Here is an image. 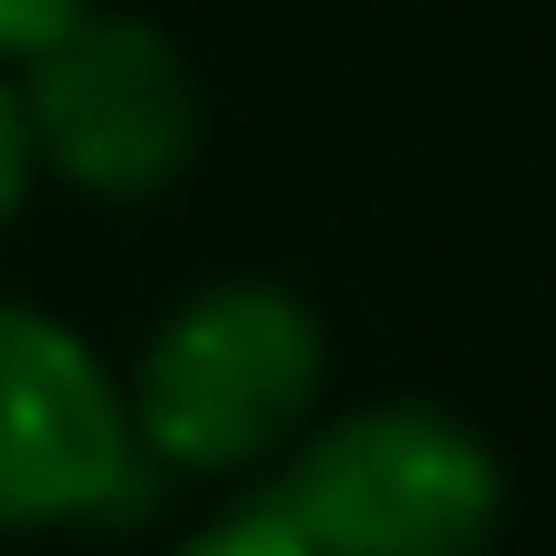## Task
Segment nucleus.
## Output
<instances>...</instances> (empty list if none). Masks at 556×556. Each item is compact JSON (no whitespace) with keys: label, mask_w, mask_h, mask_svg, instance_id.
I'll use <instances>...</instances> for the list:
<instances>
[{"label":"nucleus","mask_w":556,"mask_h":556,"mask_svg":"<svg viewBox=\"0 0 556 556\" xmlns=\"http://www.w3.org/2000/svg\"><path fill=\"white\" fill-rule=\"evenodd\" d=\"M124 371V413H135L144 464L186 484H238L268 475L330 402V319L289 278H197L165 299L155 330L135 340Z\"/></svg>","instance_id":"1"},{"label":"nucleus","mask_w":556,"mask_h":556,"mask_svg":"<svg viewBox=\"0 0 556 556\" xmlns=\"http://www.w3.org/2000/svg\"><path fill=\"white\" fill-rule=\"evenodd\" d=\"M258 495L319 556H495L505 536V454L454 402L381 392L319 402V422L268 464Z\"/></svg>","instance_id":"2"},{"label":"nucleus","mask_w":556,"mask_h":556,"mask_svg":"<svg viewBox=\"0 0 556 556\" xmlns=\"http://www.w3.org/2000/svg\"><path fill=\"white\" fill-rule=\"evenodd\" d=\"M11 93L41 186L93 206L165 197L206 144V83L186 41L144 11H114V0H83L62 31H41L11 62Z\"/></svg>","instance_id":"3"},{"label":"nucleus","mask_w":556,"mask_h":556,"mask_svg":"<svg viewBox=\"0 0 556 556\" xmlns=\"http://www.w3.org/2000/svg\"><path fill=\"white\" fill-rule=\"evenodd\" d=\"M155 505L124 371L41 299H0V536H103Z\"/></svg>","instance_id":"4"},{"label":"nucleus","mask_w":556,"mask_h":556,"mask_svg":"<svg viewBox=\"0 0 556 556\" xmlns=\"http://www.w3.org/2000/svg\"><path fill=\"white\" fill-rule=\"evenodd\" d=\"M165 556H319L309 536H299L289 516H278L268 495H238V505H217L206 526H186Z\"/></svg>","instance_id":"5"},{"label":"nucleus","mask_w":556,"mask_h":556,"mask_svg":"<svg viewBox=\"0 0 556 556\" xmlns=\"http://www.w3.org/2000/svg\"><path fill=\"white\" fill-rule=\"evenodd\" d=\"M41 197V165H31V135H21V93H11V62H0V238L21 227V206Z\"/></svg>","instance_id":"6"},{"label":"nucleus","mask_w":556,"mask_h":556,"mask_svg":"<svg viewBox=\"0 0 556 556\" xmlns=\"http://www.w3.org/2000/svg\"><path fill=\"white\" fill-rule=\"evenodd\" d=\"M73 11H83V0H0V62H21L41 31H62Z\"/></svg>","instance_id":"7"}]
</instances>
